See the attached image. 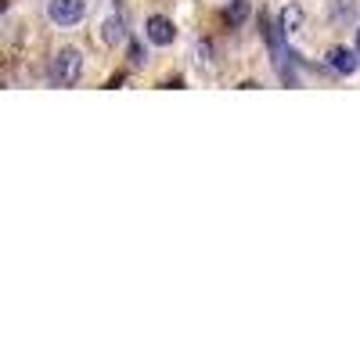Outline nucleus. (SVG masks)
I'll use <instances>...</instances> for the list:
<instances>
[{"mask_svg":"<svg viewBox=\"0 0 360 360\" xmlns=\"http://www.w3.org/2000/svg\"><path fill=\"white\" fill-rule=\"evenodd\" d=\"M83 72V54L76 51V47H65V51H58L54 61H51V80L58 87H72L76 80H80Z\"/></svg>","mask_w":360,"mask_h":360,"instance_id":"f257e3e1","label":"nucleus"},{"mask_svg":"<svg viewBox=\"0 0 360 360\" xmlns=\"http://www.w3.org/2000/svg\"><path fill=\"white\" fill-rule=\"evenodd\" d=\"M87 14V0H51V19L58 25H76Z\"/></svg>","mask_w":360,"mask_h":360,"instance_id":"f03ea898","label":"nucleus"},{"mask_svg":"<svg viewBox=\"0 0 360 360\" xmlns=\"http://www.w3.org/2000/svg\"><path fill=\"white\" fill-rule=\"evenodd\" d=\"M145 29H148V40L159 43V47H169V43L177 40V25L169 22V19H162V14H151Z\"/></svg>","mask_w":360,"mask_h":360,"instance_id":"7ed1b4c3","label":"nucleus"},{"mask_svg":"<svg viewBox=\"0 0 360 360\" xmlns=\"http://www.w3.org/2000/svg\"><path fill=\"white\" fill-rule=\"evenodd\" d=\"M328 65H332L335 72H342V76H353L357 65H360V54L350 51V47H335V51L328 54Z\"/></svg>","mask_w":360,"mask_h":360,"instance_id":"20e7f679","label":"nucleus"},{"mask_svg":"<svg viewBox=\"0 0 360 360\" xmlns=\"http://www.w3.org/2000/svg\"><path fill=\"white\" fill-rule=\"evenodd\" d=\"M101 40H105V47L123 40V14H108V19L101 22Z\"/></svg>","mask_w":360,"mask_h":360,"instance_id":"39448f33","label":"nucleus"},{"mask_svg":"<svg viewBox=\"0 0 360 360\" xmlns=\"http://www.w3.org/2000/svg\"><path fill=\"white\" fill-rule=\"evenodd\" d=\"M281 29H285V33H299L303 29V8L299 4H288L281 11Z\"/></svg>","mask_w":360,"mask_h":360,"instance_id":"423d86ee","label":"nucleus"},{"mask_svg":"<svg viewBox=\"0 0 360 360\" xmlns=\"http://www.w3.org/2000/svg\"><path fill=\"white\" fill-rule=\"evenodd\" d=\"M248 19V0H231V8H227V22L231 25H242Z\"/></svg>","mask_w":360,"mask_h":360,"instance_id":"0eeeda50","label":"nucleus"},{"mask_svg":"<svg viewBox=\"0 0 360 360\" xmlns=\"http://www.w3.org/2000/svg\"><path fill=\"white\" fill-rule=\"evenodd\" d=\"M198 65H202V69H209V65H213V47H209L206 40L198 43Z\"/></svg>","mask_w":360,"mask_h":360,"instance_id":"6e6552de","label":"nucleus"},{"mask_svg":"<svg viewBox=\"0 0 360 360\" xmlns=\"http://www.w3.org/2000/svg\"><path fill=\"white\" fill-rule=\"evenodd\" d=\"M130 61H134V69H140V65H145V47H140V43H130Z\"/></svg>","mask_w":360,"mask_h":360,"instance_id":"1a4fd4ad","label":"nucleus"},{"mask_svg":"<svg viewBox=\"0 0 360 360\" xmlns=\"http://www.w3.org/2000/svg\"><path fill=\"white\" fill-rule=\"evenodd\" d=\"M123 80H127V72H116V76H112V80H108V87H112V90H116V87H123Z\"/></svg>","mask_w":360,"mask_h":360,"instance_id":"9d476101","label":"nucleus"},{"mask_svg":"<svg viewBox=\"0 0 360 360\" xmlns=\"http://www.w3.org/2000/svg\"><path fill=\"white\" fill-rule=\"evenodd\" d=\"M353 51L360 54V29H357V43H353Z\"/></svg>","mask_w":360,"mask_h":360,"instance_id":"9b49d317","label":"nucleus"},{"mask_svg":"<svg viewBox=\"0 0 360 360\" xmlns=\"http://www.w3.org/2000/svg\"><path fill=\"white\" fill-rule=\"evenodd\" d=\"M8 11V0H0V14H4Z\"/></svg>","mask_w":360,"mask_h":360,"instance_id":"f8f14e48","label":"nucleus"}]
</instances>
